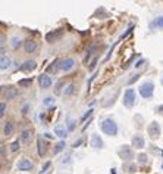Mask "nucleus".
Listing matches in <instances>:
<instances>
[{"instance_id":"f257e3e1","label":"nucleus","mask_w":163,"mask_h":174,"mask_svg":"<svg viewBox=\"0 0 163 174\" xmlns=\"http://www.w3.org/2000/svg\"><path fill=\"white\" fill-rule=\"evenodd\" d=\"M100 127L101 130L109 134V136H115L116 133H118V126H116V123L112 120V118H106V120H103L101 123H100Z\"/></svg>"},{"instance_id":"f03ea898","label":"nucleus","mask_w":163,"mask_h":174,"mask_svg":"<svg viewBox=\"0 0 163 174\" xmlns=\"http://www.w3.org/2000/svg\"><path fill=\"white\" fill-rule=\"evenodd\" d=\"M119 156L120 159H125L126 163H129V159H132L134 158V151H132V148L131 146H128V145H123V146H120L119 149Z\"/></svg>"},{"instance_id":"7ed1b4c3","label":"nucleus","mask_w":163,"mask_h":174,"mask_svg":"<svg viewBox=\"0 0 163 174\" xmlns=\"http://www.w3.org/2000/svg\"><path fill=\"white\" fill-rule=\"evenodd\" d=\"M153 89H154V86H153L152 81H145L142 84L141 87H140V93H141L142 97H152L153 96Z\"/></svg>"},{"instance_id":"20e7f679","label":"nucleus","mask_w":163,"mask_h":174,"mask_svg":"<svg viewBox=\"0 0 163 174\" xmlns=\"http://www.w3.org/2000/svg\"><path fill=\"white\" fill-rule=\"evenodd\" d=\"M147 131H149V136H150V137H152L153 140L159 139V136H160V126H159V123L153 121L152 124L149 126Z\"/></svg>"},{"instance_id":"39448f33","label":"nucleus","mask_w":163,"mask_h":174,"mask_svg":"<svg viewBox=\"0 0 163 174\" xmlns=\"http://www.w3.org/2000/svg\"><path fill=\"white\" fill-rule=\"evenodd\" d=\"M134 103H135V92L132 89H128L125 92V96H123V105L126 108H132Z\"/></svg>"},{"instance_id":"423d86ee","label":"nucleus","mask_w":163,"mask_h":174,"mask_svg":"<svg viewBox=\"0 0 163 174\" xmlns=\"http://www.w3.org/2000/svg\"><path fill=\"white\" fill-rule=\"evenodd\" d=\"M16 168H18L19 171H30V170L33 168V163H31L30 159H27V158H22L21 161L16 164Z\"/></svg>"},{"instance_id":"0eeeda50","label":"nucleus","mask_w":163,"mask_h":174,"mask_svg":"<svg viewBox=\"0 0 163 174\" xmlns=\"http://www.w3.org/2000/svg\"><path fill=\"white\" fill-rule=\"evenodd\" d=\"M75 67V61L72 58H65L60 61V70L62 71H71Z\"/></svg>"},{"instance_id":"6e6552de","label":"nucleus","mask_w":163,"mask_h":174,"mask_svg":"<svg viewBox=\"0 0 163 174\" xmlns=\"http://www.w3.org/2000/svg\"><path fill=\"white\" fill-rule=\"evenodd\" d=\"M62 35H63V30H54V31H52V33H49L46 35V40L49 43H53V41H57Z\"/></svg>"},{"instance_id":"1a4fd4ad","label":"nucleus","mask_w":163,"mask_h":174,"mask_svg":"<svg viewBox=\"0 0 163 174\" xmlns=\"http://www.w3.org/2000/svg\"><path fill=\"white\" fill-rule=\"evenodd\" d=\"M144 145H145V140H144V137H142L141 134H135V136L132 137V146H134L135 149H142Z\"/></svg>"},{"instance_id":"9d476101","label":"nucleus","mask_w":163,"mask_h":174,"mask_svg":"<svg viewBox=\"0 0 163 174\" xmlns=\"http://www.w3.org/2000/svg\"><path fill=\"white\" fill-rule=\"evenodd\" d=\"M37 148H38V155H40V156H44L46 152H47V143H46V140L41 139V137H38V139H37Z\"/></svg>"},{"instance_id":"9b49d317","label":"nucleus","mask_w":163,"mask_h":174,"mask_svg":"<svg viewBox=\"0 0 163 174\" xmlns=\"http://www.w3.org/2000/svg\"><path fill=\"white\" fill-rule=\"evenodd\" d=\"M38 83H40L41 89H47V87H50V86H52V78H50L47 74H43V75H40V77H38Z\"/></svg>"},{"instance_id":"f8f14e48","label":"nucleus","mask_w":163,"mask_h":174,"mask_svg":"<svg viewBox=\"0 0 163 174\" xmlns=\"http://www.w3.org/2000/svg\"><path fill=\"white\" fill-rule=\"evenodd\" d=\"M16 94H18V90H16V89H13V87H6V92H3V97H5V100H11V99H13Z\"/></svg>"},{"instance_id":"ddd939ff","label":"nucleus","mask_w":163,"mask_h":174,"mask_svg":"<svg viewBox=\"0 0 163 174\" xmlns=\"http://www.w3.org/2000/svg\"><path fill=\"white\" fill-rule=\"evenodd\" d=\"M37 68V64L34 62V61H27V62H24V65L21 67V71L24 72H31Z\"/></svg>"},{"instance_id":"4468645a","label":"nucleus","mask_w":163,"mask_h":174,"mask_svg":"<svg viewBox=\"0 0 163 174\" xmlns=\"http://www.w3.org/2000/svg\"><path fill=\"white\" fill-rule=\"evenodd\" d=\"M91 146H93L94 149H100V148H103V140L100 139V136H98V134H93V136H91Z\"/></svg>"},{"instance_id":"2eb2a0df","label":"nucleus","mask_w":163,"mask_h":174,"mask_svg":"<svg viewBox=\"0 0 163 174\" xmlns=\"http://www.w3.org/2000/svg\"><path fill=\"white\" fill-rule=\"evenodd\" d=\"M24 49H25L27 53H33L34 50L37 49V43H35L34 40H27L25 44H24Z\"/></svg>"},{"instance_id":"dca6fc26","label":"nucleus","mask_w":163,"mask_h":174,"mask_svg":"<svg viewBox=\"0 0 163 174\" xmlns=\"http://www.w3.org/2000/svg\"><path fill=\"white\" fill-rule=\"evenodd\" d=\"M122 170H123V171H126L128 174H132V173H135V171H137V165H135V164H132V163H123V164H122Z\"/></svg>"},{"instance_id":"f3484780","label":"nucleus","mask_w":163,"mask_h":174,"mask_svg":"<svg viewBox=\"0 0 163 174\" xmlns=\"http://www.w3.org/2000/svg\"><path fill=\"white\" fill-rule=\"evenodd\" d=\"M150 28H163V16H159V18H154L152 22H150Z\"/></svg>"},{"instance_id":"a211bd4d","label":"nucleus","mask_w":163,"mask_h":174,"mask_svg":"<svg viewBox=\"0 0 163 174\" xmlns=\"http://www.w3.org/2000/svg\"><path fill=\"white\" fill-rule=\"evenodd\" d=\"M9 65H11V59L8 58L6 55H2V58H0V68L5 71L9 68Z\"/></svg>"},{"instance_id":"6ab92c4d","label":"nucleus","mask_w":163,"mask_h":174,"mask_svg":"<svg viewBox=\"0 0 163 174\" xmlns=\"http://www.w3.org/2000/svg\"><path fill=\"white\" fill-rule=\"evenodd\" d=\"M54 133H56V136H59V137H65L66 134H68V130H66L63 126H56V127H54Z\"/></svg>"},{"instance_id":"aec40b11","label":"nucleus","mask_w":163,"mask_h":174,"mask_svg":"<svg viewBox=\"0 0 163 174\" xmlns=\"http://www.w3.org/2000/svg\"><path fill=\"white\" fill-rule=\"evenodd\" d=\"M31 136H33V133H31L30 130H24L22 134H21V140L24 143H28V142L31 140Z\"/></svg>"},{"instance_id":"412c9836","label":"nucleus","mask_w":163,"mask_h":174,"mask_svg":"<svg viewBox=\"0 0 163 174\" xmlns=\"http://www.w3.org/2000/svg\"><path fill=\"white\" fill-rule=\"evenodd\" d=\"M57 70H60V61H54L53 64H50V67L47 68V72H56Z\"/></svg>"},{"instance_id":"4be33fe9","label":"nucleus","mask_w":163,"mask_h":174,"mask_svg":"<svg viewBox=\"0 0 163 174\" xmlns=\"http://www.w3.org/2000/svg\"><path fill=\"white\" fill-rule=\"evenodd\" d=\"M12 131H13V124L8 121V123L5 124V127H3V133H5V136L8 137V136H11L12 134Z\"/></svg>"},{"instance_id":"5701e85b","label":"nucleus","mask_w":163,"mask_h":174,"mask_svg":"<svg viewBox=\"0 0 163 174\" xmlns=\"http://www.w3.org/2000/svg\"><path fill=\"white\" fill-rule=\"evenodd\" d=\"M71 158H72V152H66L65 156L60 159V164H62V165H68V164H71Z\"/></svg>"},{"instance_id":"b1692460","label":"nucleus","mask_w":163,"mask_h":174,"mask_svg":"<svg viewBox=\"0 0 163 174\" xmlns=\"http://www.w3.org/2000/svg\"><path fill=\"white\" fill-rule=\"evenodd\" d=\"M74 90H75V86H74V84H68V86H66L65 93H63V94H65V96H71V94L74 93Z\"/></svg>"},{"instance_id":"393cba45","label":"nucleus","mask_w":163,"mask_h":174,"mask_svg":"<svg viewBox=\"0 0 163 174\" xmlns=\"http://www.w3.org/2000/svg\"><path fill=\"white\" fill-rule=\"evenodd\" d=\"M63 148H65V142H59V143L54 146L53 153H59L60 151H63Z\"/></svg>"},{"instance_id":"a878e982","label":"nucleus","mask_w":163,"mask_h":174,"mask_svg":"<svg viewBox=\"0 0 163 174\" xmlns=\"http://www.w3.org/2000/svg\"><path fill=\"white\" fill-rule=\"evenodd\" d=\"M18 86H21V87H30V86H31V78L19 80V81H18Z\"/></svg>"},{"instance_id":"bb28decb","label":"nucleus","mask_w":163,"mask_h":174,"mask_svg":"<svg viewBox=\"0 0 163 174\" xmlns=\"http://www.w3.org/2000/svg\"><path fill=\"white\" fill-rule=\"evenodd\" d=\"M12 47H13V49H18V47L21 46V40H19V38H18V37H13V38H12Z\"/></svg>"},{"instance_id":"cd10ccee","label":"nucleus","mask_w":163,"mask_h":174,"mask_svg":"<svg viewBox=\"0 0 163 174\" xmlns=\"http://www.w3.org/2000/svg\"><path fill=\"white\" fill-rule=\"evenodd\" d=\"M138 161H140V164H147V155L145 153H140L138 155Z\"/></svg>"},{"instance_id":"c85d7f7f","label":"nucleus","mask_w":163,"mask_h":174,"mask_svg":"<svg viewBox=\"0 0 163 174\" xmlns=\"http://www.w3.org/2000/svg\"><path fill=\"white\" fill-rule=\"evenodd\" d=\"M150 152H153V153H154V155H163V152L160 151V149H157V148H156V146H150Z\"/></svg>"},{"instance_id":"c756f323","label":"nucleus","mask_w":163,"mask_h":174,"mask_svg":"<svg viewBox=\"0 0 163 174\" xmlns=\"http://www.w3.org/2000/svg\"><path fill=\"white\" fill-rule=\"evenodd\" d=\"M53 103H54L53 97H50V96H49V97H46V99H44V105H46V106H50V105H53Z\"/></svg>"},{"instance_id":"7c9ffc66","label":"nucleus","mask_w":163,"mask_h":174,"mask_svg":"<svg viewBox=\"0 0 163 174\" xmlns=\"http://www.w3.org/2000/svg\"><path fill=\"white\" fill-rule=\"evenodd\" d=\"M18 149H19V143H18V142H13V143L11 145V151L12 152H16Z\"/></svg>"},{"instance_id":"2f4dec72","label":"nucleus","mask_w":163,"mask_h":174,"mask_svg":"<svg viewBox=\"0 0 163 174\" xmlns=\"http://www.w3.org/2000/svg\"><path fill=\"white\" fill-rule=\"evenodd\" d=\"M5 112H6V103L3 102V103H2V106H0V117L5 115Z\"/></svg>"},{"instance_id":"473e14b6","label":"nucleus","mask_w":163,"mask_h":174,"mask_svg":"<svg viewBox=\"0 0 163 174\" xmlns=\"http://www.w3.org/2000/svg\"><path fill=\"white\" fill-rule=\"evenodd\" d=\"M96 64H97V58H96L94 61H93V62H91V64H90V65H88V70L93 71L94 68H96Z\"/></svg>"},{"instance_id":"72a5a7b5","label":"nucleus","mask_w":163,"mask_h":174,"mask_svg":"<svg viewBox=\"0 0 163 174\" xmlns=\"http://www.w3.org/2000/svg\"><path fill=\"white\" fill-rule=\"evenodd\" d=\"M74 127H75V126H74V121H72L71 118H68V130H74Z\"/></svg>"},{"instance_id":"f704fd0d","label":"nucleus","mask_w":163,"mask_h":174,"mask_svg":"<svg viewBox=\"0 0 163 174\" xmlns=\"http://www.w3.org/2000/svg\"><path fill=\"white\" fill-rule=\"evenodd\" d=\"M138 78H140V75H138V74H135V75H132V78H131V80H129L128 83H129V84H132V83H135V81H137Z\"/></svg>"},{"instance_id":"c9c22d12","label":"nucleus","mask_w":163,"mask_h":174,"mask_svg":"<svg viewBox=\"0 0 163 174\" xmlns=\"http://www.w3.org/2000/svg\"><path fill=\"white\" fill-rule=\"evenodd\" d=\"M62 84H63V81H59V83H57V86H56V93H57V94L60 93V89H62Z\"/></svg>"},{"instance_id":"e433bc0d","label":"nucleus","mask_w":163,"mask_h":174,"mask_svg":"<svg viewBox=\"0 0 163 174\" xmlns=\"http://www.w3.org/2000/svg\"><path fill=\"white\" fill-rule=\"evenodd\" d=\"M156 112L163 115V105H160V106H157V108H156Z\"/></svg>"},{"instance_id":"4c0bfd02","label":"nucleus","mask_w":163,"mask_h":174,"mask_svg":"<svg viewBox=\"0 0 163 174\" xmlns=\"http://www.w3.org/2000/svg\"><path fill=\"white\" fill-rule=\"evenodd\" d=\"M49 167H50V163H46V164H44L43 168H41V173H46V170H47Z\"/></svg>"},{"instance_id":"58836bf2","label":"nucleus","mask_w":163,"mask_h":174,"mask_svg":"<svg viewBox=\"0 0 163 174\" xmlns=\"http://www.w3.org/2000/svg\"><path fill=\"white\" fill-rule=\"evenodd\" d=\"M28 109H30V105H25L22 109V114H28Z\"/></svg>"},{"instance_id":"ea45409f","label":"nucleus","mask_w":163,"mask_h":174,"mask_svg":"<svg viewBox=\"0 0 163 174\" xmlns=\"http://www.w3.org/2000/svg\"><path fill=\"white\" fill-rule=\"evenodd\" d=\"M142 64H144V59H141L140 62H137V64H135V67H137V68H140V67H141Z\"/></svg>"},{"instance_id":"a19ab883","label":"nucleus","mask_w":163,"mask_h":174,"mask_svg":"<svg viewBox=\"0 0 163 174\" xmlns=\"http://www.w3.org/2000/svg\"><path fill=\"white\" fill-rule=\"evenodd\" d=\"M81 142H82L81 139L78 140V142H75V143H74V148H76V146H79V145H81Z\"/></svg>"},{"instance_id":"79ce46f5","label":"nucleus","mask_w":163,"mask_h":174,"mask_svg":"<svg viewBox=\"0 0 163 174\" xmlns=\"http://www.w3.org/2000/svg\"><path fill=\"white\" fill-rule=\"evenodd\" d=\"M2 158H5V146H2Z\"/></svg>"},{"instance_id":"37998d69","label":"nucleus","mask_w":163,"mask_h":174,"mask_svg":"<svg viewBox=\"0 0 163 174\" xmlns=\"http://www.w3.org/2000/svg\"><path fill=\"white\" fill-rule=\"evenodd\" d=\"M162 84H163V78H162Z\"/></svg>"},{"instance_id":"c03bdc74","label":"nucleus","mask_w":163,"mask_h":174,"mask_svg":"<svg viewBox=\"0 0 163 174\" xmlns=\"http://www.w3.org/2000/svg\"><path fill=\"white\" fill-rule=\"evenodd\" d=\"M46 174H50V173H46Z\"/></svg>"}]
</instances>
